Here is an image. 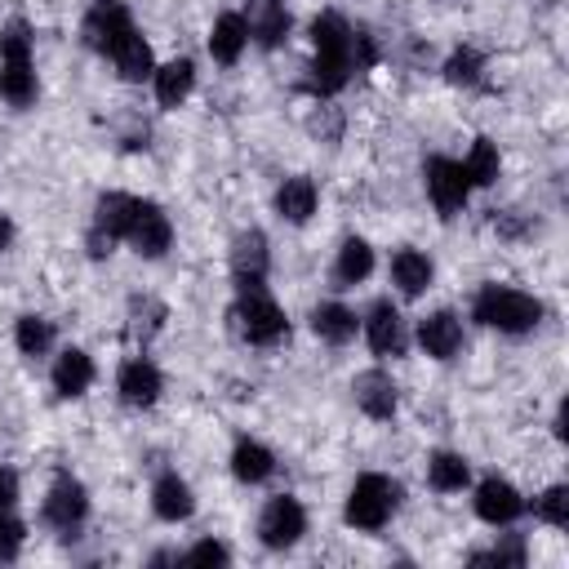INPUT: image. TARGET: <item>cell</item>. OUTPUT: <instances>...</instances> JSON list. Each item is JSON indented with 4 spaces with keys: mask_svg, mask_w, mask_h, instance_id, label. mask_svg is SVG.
<instances>
[{
    "mask_svg": "<svg viewBox=\"0 0 569 569\" xmlns=\"http://www.w3.org/2000/svg\"><path fill=\"white\" fill-rule=\"evenodd\" d=\"M311 49H316V58H311L307 89L316 98H333L356 71V62H351V22L342 13H333V9L316 13L311 18Z\"/></svg>",
    "mask_w": 569,
    "mask_h": 569,
    "instance_id": "cell-1",
    "label": "cell"
},
{
    "mask_svg": "<svg viewBox=\"0 0 569 569\" xmlns=\"http://www.w3.org/2000/svg\"><path fill=\"white\" fill-rule=\"evenodd\" d=\"M471 316L485 329H498V333H529L542 320V302L511 289V284H480V293L471 302Z\"/></svg>",
    "mask_w": 569,
    "mask_h": 569,
    "instance_id": "cell-2",
    "label": "cell"
},
{
    "mask_svg": "<svg viewBox=\"0 0 569 569\" xmlns=\"http://www.w3.org/2000/svg\"><path fill=\"white\" fill-rule=\"evenodd\" d=\"M231 329L253 347H271L289 333V320L267 289H240V298L231 307Z\"/></svg>",
    "mask_w": 569,
    "mask_h": 569,
    "instance_id": "cell-3",
    "label": "cell"
},
{
    "mask_svg": "<svg viewBox=\"0 0 569 569\" xmlns=\"http://www.w3.org/2000/svg\"><path fill=\"white\" fill-rule=\"evenodd\" d=\"M396 507H400V485L387 480V476H378V471H369L347 493V525L373 533V529H382L396 516Z\"/></svg>",
    "mask_w": 569,
    "mask_h": 569,
    "instance_id": "cell-4",
    "label": "cell"
},
{
    "mask_svg": "<svg viewBox=\"0 0 569 569\" xmlns=\"http://www.w3.org/2000/svg\"><path fill=\"white\" fill-rule=\"evenodd\" d=\"M422 182H427V196H431V204H436L440 218L462 213V204H467V196H471V182H467V173H462V160L427 156Z\"/></svg>",
    "mask_w": 569,
    "mask_h": 569,
    "instance_id": "cell-5",
    "label": "cell"
},
{
    "mask_svg": "<svg viewBox=\"0 0 569 569\" xmlns=\"http://www.w3.org/2000/svg\"><path fill=\"white\" fill-rule=\"evenodd\" d=\"M133 209H138V196H124V191L98 196V204H93V227H89V253H93V258L111 253V244L124 240V231H129V222H133Z\"/></svg>",
    "mask_w": 569,
    "mask_h": 569,
    "instance_id": "cell-6",
    "label": "cell"
},
{
    "mask_svg": "<svg viewBox=\"0 0 569 569\" xmlns=\"http://www.w3.org/2000/svg\"><path fill=\"white\" fill-rule=\"evenodd\" d=\"M302 533H307V511H302V502L289 498V493H276V498L262 507V516H258V538H262V547L284 551V547H293Z\"/></svg>",
    "mask_w": 569,
    "mask_h": 569,
    "instance_id": "cell-7",
    "label": "cell"
},
{
    "mask_svg": "<svg viewBox=\"0 0 569 569\" xmlns=\"http://www.w3.org/2000/svg\"><path fill=\"white\" fill-rule=\"evenodd\" d=\"M89 516V493L84 485L71 476V471H58L49 493H44V520L58 529V533H76Z\"/></svg>",
    "mask_w": 569,
    "mask_h": 569,
    "instance_id": "cell-8",
    "label": "cell"
},
{
    "mask_svg": "<svg viewBox=\"0 0 569 569\" xmlns=\"http://www.w3.org/2000/svg\"><path fill=\"white\" fill-rule=\"evenodd\" d=\"M124 31H133V18H129L124 0H93L89 13H84V22H80L84 44L98 49V53H111Z\"/></svg>",
    "mask_w": 569,
    "mask_h": 569,
    "instance_id": "cell-9",
    "label": "cell"
},
{
    "mask_svg": "<svg viewBox=\"0 0 569 569\" xmlns=\"http://www.w3.org/2000/svg\"><path fill=\"white\" fill-rule=\"evenodd\" d=\"M124 240H129L142 258H160V253L169 249V240H173L169 213H164L156 200H138V209H133V222H129Z\"/></svg>",
    "mask_w": 569,
    "mask_h": 569,
    "instance_id": "cell-10",
    "label": "cell"
},
{
    "mask_svg": "<svg viewBox=\"0 0 569 569\" xmlns=\"http://www.w3.org/2000/svg\"><path fill=\"white\" fill-rule=\"evenodd\" d=\"M267 267H271L267 236H262L258 227L240 231V236H236V244H231V276H236V289H262Z\"/></svg>",
    "mask_w": 569,
    "mask_h": 569,
    "instance_id": "cell-11",
    "label": "cell"
},
{
    "mask_svg": "<svg viewBox=\"0 0 569 569\" xmlns=\"http://www.w3.org/2000/svg\"><path fill=\"white\" fill-rule=\"evenodd\" d=\"M160 387H164V378H160V369H156L147 356L124 360L120 373H116V391H120V400L133 405V409H151V405L160 400Z\"/></svg>",
    "mask_w": 569,
    "mask_h": 569,
    "instance_id": "cell-12",
    "label": "cell"
},
{
    "mask_svg": "<svg viewBox=\"0 0 569 569\" xmlns=\"http://www.w3.org/2000/svg\"><path fill=\"white\" fill-rule=\"evenodd\" d=\"M351 396H356L360 413H369L373 422H387V418H396V405H400V396H396V382H391V373H387V369H365V373H356V382H351Z\"/></svg>",
    "mask_w": 569,
    "mask_h": 569,
    "instance_id": "cell-13",
    "label": "cell"
},
{
    "mask_svg": "<svg viewBox=\"0 0 569 569\" xmlns=\"http://www.w3.org/2000/svg\"><path fill=\"white\" fill-rule=\"evenodd\" d=\"M476 516L485 520V525H511L520 511H525V498L516 493V485H507L502 476H485L480 485H476Z\"/></svg>",
    "mask_w": 569,
    "mask_h": 569,
    "instance_id": "cell-14",
    "label": "cell"
},
{
    "mask_svg": "<svg viewBox=\"0 0 569 569\" xmlns=\"http://www.w3.org/2000/svg\"><path fill=\"white\" fill-rule=\"evenodd\" d=\"M365 338L373 347V356H405V316L382 298L369 307V320H365Z\"/></svg>",
    "mask_w": 569,
    "mask_h": 569,
    "instance_id": "cell-15",
    "label": "cell"
},
{
    "mask_svg": "<svg viewBox=\"0 0 569 569\" xmlns=\"http://www.w3.org/2000/svg\"><path fill=\"white\" fill-rule=\"evenodd\" d=\"M418 342L431 360H453L462 351V320L453 311H431L418 320Z\"/></svg>",
    "mask_w": 569,
    "mask_h": 569,
    "instance_id": "cell-16",
    "label": "cell"
},
{
    "mask_svg": "<svg viewBox=\"0 0 569 569\" xmlns=\"http://www.w3.org/2000/svg\"><path fill=\"white\" fill-rule=\"evenodd\" d=\"M151 511L160 516V520H169V525H178V520H187L191 511H196V498H191V485L178 476V471H164L156 485H151Z\"/></svg>",
    "mask_w": 569,
    "mask_h": 569,
    "instance_id": "cell-17",
    "label": "cell"
},
{
    "mask_svg": "<svg viewBox=\"0 0 569 569\" xmlns=\"http://www.w3.org/2000/svg\"><path fill=\"white\" fill-rule=\"evenodd\" d=\"M36 93H40V84H36V71H31V53L0 58V98L9 107H31Z\"/></svg>",
    "mask_w": 569,
    "mask_h": 569,
    "instance_id": "cell-18",
    "label": "cell"
},
{
    "mask_svg": "<svg viewBox=\"0 0 569 569\" xmlns=\"http://www.w3.org/2000/svg\"><path fill=\"white\" fill-rule=\"evenodd\" d=\"M89 387H93V360H89L80 347H67V351L53 360V391L67 396V400H76V396H84Z\"/></svg>",
    "mask_w": 569,
    "mask_h": 569,
    "instance_id": "cell-19",
    "label": "cell"
},
{
    "mask_svg": "<svg viewBox=\"0 0 569 569\" xmlns=\"http://www.w3.org/2000/svg\"><path fill=\"white\" fill-rule=\"evenodd\" d=\"M276 213H280L284 222L302 227V222L316 213V182H311V178H302V173L284 178V182L276 187Z\"/></svg>",
    "mask_w": 569,
    "mask_h": 569,
    "instance_id": "cell-20",
    "label": "cell"
},
{
    "mask_svg": "<svg viewBox=\"0 0 569 569\" xmlns=\"http://www.w3.org/2000/svg\"><path fill=\"white\" fill-rule=\"evenodd\" d=\"M289 27H293V18H289V4L284 0H258L253 13H249V36L262 49H276L289 36Z\"/></svg>",
    "mask_w": 569,
    "mask_h": 569,
    "instance_id": "cell-21",
    "label": "cell"
},
{
    "mask_svg": "<svg viewBox=\"0 0 569 569\" xmlns=\"http://www.w3.org/2000/svg\"><path fill=\"white\" fill-rule=\"evenodd\" d=\"M244 44H249V22L240 18V13H218L213 18V31H209V53H213V62H236L240 53H244Z\"/></svg>",
    "mask_w": 569,
    "mask_h": 569,
    "instance_id": "cell-22",
    "label": "cell"
},
{
    "mask_svg": "<svg viewBox=\"0 0 569 569\" xmlns=\"http://www.w3.org/2000/svg\"><path fill=\"white\" fill-rule=\"evenodd\" d=\"M111 62H116V71H120L124 80H147V76L156 71L151 44L142 40V31H138V27H133V31H124V36L116 40V49H111Z\"/></svg>",
    "mask_w": 569,
    "mask_h": 569,
    "instance_id": "cell-23",
    "label": "cell"
},
{
    "mask_svg": "<svg viewBox=\"0 0 569 569\" xmlns=\"http://www.w3.org/2000/svg\"><path fill=\"white\" fill-rule=\"evenodd\" d=\"M151 76H156V102H160V107H182L187 93H191V84H196L191 58H173V62L156 67Z\"/></svg>",
    "mask_w": 569,
    "mask_h": 569,
    "instance_id": "cell-24",
    "label": "cell"
},
{
    "mask_svg": "<svg viewBox=\"0 0 569 569\" xmlns=\"http://www.w3.org/2000/svg\"><path fill=\"white\" fill-rule=\"evenodd\" d=\"M369 271H373V249H369V240L347 236L342 249H338V258H333V284H338V289H351V284H360Z\"/></svg>",
    "mask_w": 569,
    "mask_h": 569,
    "instance_id": "cell-25",
    "label": "cell"
},
{
    "mask_svg": "<svg viewBox=\"0 0 569 569\" xmlns=\"http://www.w3.org/2000/svg\"><path fill=\"white\" fill-rule=\"evenodd\" d=\"M276 471V458H271V449L267 445H258V440H236V449H231V476L240 480V485H262L267 476Z\"/></svg>",
    "mask_w": 569,
    "mask_h": 569,
    "instance_id": "cell-26",
    "label": "cell"
},
{
    "mask_svg": "<svg viewBox=\"0 0 569 569\" xmlns=\"http://www.w3.org/2000/svg\"><path fill=\"white\" fill-rule=\"evenodd\" d=\"M431 276H436V267H431V258L418 253V249H400V253L391 258V280H396V289H400L405 298H418V293L431 284Z\"/></svg>",
    "mask_w": 569,
    "mask_h": 569,
    "instance_id": "cell-27",
    "label": "cell"
},
{
    "mask_svg": "<svg viewBox=\"0 0 569 569\" xmlns=\"http://www.w3.org/2000/svg\"><path fill=\"white\" fill-rule=\"evenodd\" d=\"M356 311L351 307H342V302H320L316 311H311V329H316V338H325V342H333V347H342V342H351L356 338Z\"/></svg>",
    "mask_w": 569,
    "mask_h": 569,
    "instance_id": "cell-28",
    "label": "cell"
},
{
    "mask_svg": "<svg viewBox=\"0 0 569 569\" xmlns=\"http://www.w3.org/2000/svg\"><path fill=\"white\" fill-rule=\"evenodd\" d=\"M467 480H471V467H467L462 453L440 449V453L427 458V485H431V489H440V493H458Z\"/></svg>",
    "mask_w": 569,
    "mask_h": 569,
    "instance_id": "cell-29",
    "label": "cell"
},
{
    "mask_svg": "<svg viewBox=\"0 0 569 569\" xmlns=\"http://www.w3.org/2000/svg\"><path fill=\"white\" fill-rule=\"evenodd\" d=\"M498 169H502L498 147H493L489 138H476V142H471V151H467V160H462L467 182H471V187H489V182L498 178Z\"/></svg>",
    "mask_w": 569,
    "mask_h": 569,
    "instance_id": "cell-30",
    "label": "cell"
},
{
    "mask_svg": "<svg viewBox=\"0 0 569 569\" xmlns=\"http://www.w3.org/2000/svg\"><path fill=\"white\" fill-rule=\"evenodd\" d=\"M445 80L449 84H462V89H476L480 80H485V58L476 53V49H453L449 53V62H445Z\"/></svg>",
    "mask_w": 569,
    "mask_h": 569,
    "instance_id": "cell-31",
    "label": "cell"
},
{
    "mask_svg": "<svg viewBox=\"0 0 569 569\" xmlns=\"http://www.w3.org/2000/svg\"><path fill=\"white\" fill-rule=\"evenodd\" d=\"M13 342L22 356H44L53 347V325L44 316H22L18 329H13Z\"/></svg>",
    "mask_w": 569,
    "mask_h": 569,
    "instance_id": "cell-32",
    "label": "cell"
},
{
    "mask_svg": "<svg viewBox=\"0 0 569 569\" xmlns=\"http://www.w3.org/2000/svg\"><path fill=\"white\" fill-rule=\"evenodd\" d=\"M533 516L551 529H569V485H551L533 498Z\"/></svg>",
    "mask_w": 569,
    "mask_h": 569,
    "instance_id": "cell-33",
    "label": "cell"
},
{
    "mask_svg": "<svg viewBox=\"0 0 569 569\" xmlns=\"http://www.w3.org/2000/svg\"><path fill=\"white\" fill-rule=\"evenodd\" d=\"M160 325H164V307H160L156 298H133V302H129V333H133L138 342H147Z\"/></svg>",
    "mask_w": 569,
    "mask_h": 569,
    "instance_id": "cell-34",
    "label": "cell"
},
{
    "mask_svg": "<svg viewBox=\"0 0 569 569\" xmlns=\"http://www.w3.org/2000/svg\"><path fill=\"white\" fill-rule=\"evenodd\" d=\"M471 565H525V542H520V533H507L493 551H476Z\"/></svg>",
    "mask_w": 569,
    "mask_h": 569,
    "instance_id": "cell-35",
    "label": "cell"
},
{
    "mask_svg": "<svg viewBox=\"0 0 569 569\" xmlns=\"http://www.w3.org/2000/svg\"><path fill=\"white\" fill-rule=\"evenodd\" d=\"M18 551H22V525L9 516V507H0V565L18 560Z\"/></svg>",
    "mask_w": 569,
    "mask_h": 569,
    "instance_id": "cell-36",
    "label": "cell"
},
{
    "mask_svg": "<svg viewBox=\"0 0 569 569\" xmlns=\"http://www.w3.org/2000/svg\"><path fill=\"white\" fill-rule=\"evenodd\" d=\"M182 560H191V565H227L231 560V551L222 547V542H213V538H204V542H196Z\"/></svg>",
    "mask_w": 569,
    "mask_h": 569,
    "instance_id": "cell-37",
    "label": "cell"
},
{
    "mask_svg": "<svg viewBox=\"0 0 569 569\" xmlns=\"http://www.w3.org/2000/svg\"><path fill=\"white\" fill-rule=\"evenodd\" d=\"M18 502V476L0 462V507H13Z\"/></svg>",
    "mask_w": 569,
    "mask_h": 569,
    "instance_id": "cell-38",
    "label": "cell"
},
{
    "mask_svg": "<svg viewBox=\"0 0 569 569\" xmlns=\"http://www.w3.org/2000/svg\"><path fill=\"white\" fill-rule=\"evenodd\" d=\"M493 231H498V236H520L525 222H520L511 209H502V213H493Z\"/></svg>",
    "mask_w": 569,
    "mask_h": 569,
    "instance_id": "cell-39",
    "label": "cell"
},
{
    "mask_svg": "<svg viewBox=\"0 0 569 569\" xmlns=\"http://www.w3.org/2000/svg\"><path fill=\"white\" fill-rule=\"evenodd\" d=\"M9 240H13V222H9L4 213H0V253L9 249Z\"/></svg>",
    "mask_w": 569,
    "mask_h": 569,
    "instance_id": "cell-40",
    "label": "cell"
}]
</instances>
